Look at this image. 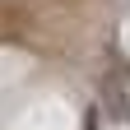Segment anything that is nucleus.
<instances>
[{"label": "nucleus", "instance_id": "nucleus-1", "mask_svg": "<svg viewBox=\"0 0 130 130\" xmlns=\"http://www.w3.org/2000/svg\"><path fill=\"white\" fill-rule=\"evenodd\" d=\"M107 111L116 121H130V98L121 93V88H107Z\"/></svg>", "mask_w": 130, "mask_h": 130}]
</instances>
